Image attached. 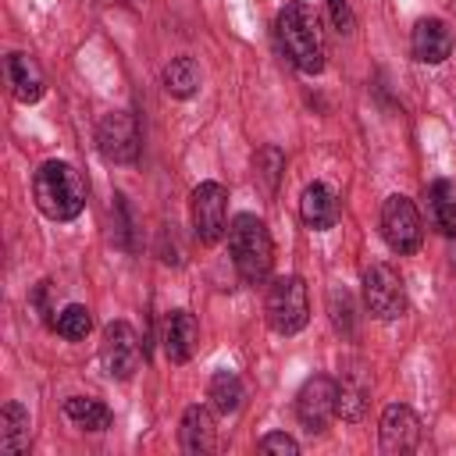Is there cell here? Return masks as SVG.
<instances>
[{"label": "cell", "instance_id": "obj_1", "mask_svg": "<svg viewBox=\"0 0 456 456\" xmlns=\"http://www.w3.org/2000/svg\"><path fill=\"white\" fill-rule=\"evenodd\" d=\"M274 32H278V43H281L285 57L303 75H321L324 71V57H328L324 28H321L317 11L306 0H289L274 18Z\"/></svg>", "mask_w": 456, "mask_h": 456}, {"label": "cell", "instance_id": "obj_2", "mask_svg": "<svg viewBox=\"0 0 456 456\" xmlns=\"http://www.w3.org/2000/svg\"><path fill=\"white\" fill-rule=\"evenodd\" d=\"M32 196L50 221H75L86 210V178L68 160H46L32 178Z\"/></svg>", "mask_w": 456, "mask_h": 456}, {"label": "cell", "instance_id": "obj_3", "mask_svg": "<svg viewBox=\"0 0 456 456\" xmlns=\"http://www.w3.org/2000/svg\"><path fill=\"white\" fill-rule=\"evenodd\" d=\"M228 253L246 285H264L274 264V242L267 224L256 214H235V221L228 224Z\"/></svg>", "mask_w": 456, "mask_h": 456}, {"label": "cell", "instance_id": "obj_4", "mask_svg": "<svg viewBox=\"0 0 456 456\" xmlns=\"http://www.w3.org/2000/svg\"><path fill=\"white\" fill-rule=\"evenodd\" d=\"M264 314H267V324L278 331V335H296L306 328L310 321V299H306V285L299 274H281L267 285V296H264Z\"/></svg>", "mask_w": 456, "mask_h": 456}, {"label": "cell", "instance_id": "obj_5", "mask_svg": "<svg viewBox=\"0 0 456 456\" xmlns=\"http://www.w3.org/2000/svg\"><path fill=\"white\" fill-rule=\"evenodd\" d=\"M381 235H385V242H388L399 256L420 249L424 224H420V214H417V207H413L410 196L392 192V196L381 203Z\"/></svg>", "mask_w": 456, "mask_h": 456}, {"label": "cell", "instance_id": "obj_6", "mask_svg": "<svg viewBox=\"0 0 456 456\" xmlns=\"http://www.w3.org/2000/svg\"><path fill=\"white\" fill-rule=\"evenodd\" d=\"M363 306L378 321H395L406 310V289L392 264H370L363 271Z\"/></svg>", "mask_w": 456, "mask_h": 456}, {"label": "cell", "instance_id": "obj_7", "mask_svg": "<svg viewBox=\"0 0 456 456\" xmlns=\"http://www.w3.org/2000/svg\"><path fill=\"white\" fill-rule=\"evenodd\" d=\"M189 210H192L196 239L203 246L221 242V235L228 232V192H224V185L221 182H200L192 189Z\"/></svg>", "mask_w": 456, "mask_h": 456}, {"label": "cell", "instance_id": "obj_8", "mask_svg": "<svg viewBox=\"0 0 456 456\" xmlns=\"http://www.w3.org/2000/svg\"><path fill=\"white\" fill-rule=\"evenodd\" d=\"M96 146L103 153V160L110 164H132L142 150V135H139V121L128 110H110L100 118L96 125Z\"/></svg>", "mask_w": 456, "mask_h": 456}, {"label": "cell", "instance_id": "obj_9", "mask_svg": "<svg viewBox=\"0 0 456 456\" xmlns=\"http://www.w3.org/2000/svg\"><path fill=\"white\" fill-rule=\"evenodd\" d=\"M296 417L306 431H324L338 417V385L328 374L306 378L296 395Z\"/></svg>", "mask_w": 456, "mask_h": 456}, {"label": "cell", "instance_id": "obj_10", "mask_svg": "<svg viewBox=\"0 0 456 456\" xmlns=\"http://www.w3.org/2000/svg\"><path fill=\"white\" fill-rule=\"evenodd\" d=\"M139 338L132 331L128 321H110L103 328V342H100V363L110 378L118 381H128L135 370H139Z\"/></svg>", "mask_w": 456, "mask_h": 456}, {"label": "cell", "instance_id": "obj_11", "mask_svg": "<svg viewBox=\"0 0 456 456\" xmlns=\"http://www.w3.org/2000/svg\"><path fill=\"white\" fill-rule=\"evenodd\" d=\"M378 435H381V449H385V452L406 456V452H413V449L420 445V417H417L410 406L392 403V406L381 413Z\"/></svg>", "mask_w": 456, "mask_h": 456}, {"label": "cell", "instance_id": "obj_12", "mask_svg": "<svg viewBox=\"0 0 456 456\" xmlns=\"http://www.w3.org/2000/svg\"><path fill=\"white\" fill-rule=\"evenodd\" d=\"M338 214H342V207H338V196H335V189L328 182H310L303 189V196H299V217H303V224L310 232L335 228L338 224Z\"/></svg>", "mask_w": 456, "mask_h": 456}, {"label": "cell", "instance_id": "obj_13", "mask_svg": "<svg viewBox=\"0 0 456 456\" xmlns=\"http://www.w3.org/2000/svg\"><path fill=\"white\" fill-rule=\"evenodd\" d=\"M410 50L420 64H442L452 53V32L442 18H420L410 36Z\"/></svg>", "mask_w": 456, "mask_h": 456}, {"label": "cell", "instance_id": "obj_14", "mask_svg": "<svg viewBox=\"0 0 456 456\" xmlns=\"http://www.w3.org/2000/svg\"><path fill=\"white\" fill-rule=\"evenodd\" d=\"M196 338H200V328H196V317L189 310H171L167 321H164V356L171 363H185L196 349Z\"/></svg>", "mask_w": 456, "mask_h": 456}, {"label": "cell", "instance_id": "obj_15", "mask_svg": "<svg viewBox=\"0 0 456 456\" xmlns=\"http://www.w3.org/2000/svg\"><path fill=\"white\" fill-rule=\"evenodd\" d=\"M335 385H338V417L349 420V424L363 420V413H367V406H370V381H367L363 367L342 370V378H338Z\"/></svg>", "mask_w": 456, "mask_h": 456}, {"label": "cell", "instance_id": "obj_16", "mask_svg": "<svg viewBox=\"0 0 456 456\" xmlns=\"http://www.w3.org/2000/svg\"><path fill=\"white\" fill-rule=\"evenodd\" d=\"M7 78H11V89L21 103H36L43 100L46 93V78H43V68L28 57V53H11L7 57Z\"/></svg>", "mask_w": 456, "mask_h": 456}, {"label": "cell", "instance_id": "obj_17", "mask_svg": "<svg viewBox=\"0 0 456 456\" xmlns=\"http://www.w3.org/2000/svg\"><path fill=\"white\" fill-rule=\"evenodd\" d=\"M178 438H182V449L192 452V456L210 452L214 449V420H210V410L207 406H189L182 413Z\"/></svg>", "mask_w": 456, "mask_h": 456}, {"label": "cell", "instance_id": "obj_18", "mask_svg": "<svg viewBox=\"0 0 456 456\" xmlns=\"http://www.w3.org/2000/svg\"><path fill=\"white\" fill-rule=\"evenodd\" d=\"M25 449H28V410L11 399L0 410V452L18 456Z\"/></svg>", "mask_w": 456, "mask_h": 456}, {"label": "cell", "instance_id": "obj_19", "mask_svg": "<svg viewBox=\"0 0 456 456\" xmlns=\"http://www.w3.org/2000/svg\"><path fill=\"white\" fill-rule=\"evenodd\" d=\"M428 207H431V221L442 235H456V182L438 178L428 189Z\"/></svg>", "mask_w": 456, "mask_h": 456}, {"label": "cell", "instance_id": "obj_20", "mask_svg": "<svg viewBox=\"0 0 456 456\" xmlns=\"http://www.w3.org/2000/svg\"><path fill=\"white\" fill-rule=\"evenodd\" d=\"M64 417H68L75 428H82V431H107V428H110V410H107V403H100V399H93V395H71V399L64 403Z\"/></svg>", "mask_w": 456, "mask_h": 456}, {"label": "cell", "instance_id": "obj_21", "mask_svg": "<svg viewBox=\"0 0 456 456\" xmlns=\"http://www.w3.org/2000/svg\"><path fill=\"white\" fill-rule=\"evenodd\" d=\"M203 82V71L192 57H175L167 68H164V93L175 96V100H189Z\"/></svg>", "mask_w": 456, "mask_h": 456}, {"label": "cell", "instance_id": "obj_22", "mask_svg": "<svg viewBox=\"0 0 456 456\" xmlns=\"http://www.w3.org/2000/svg\"><path fill=\"white\" fill-rule=\"evenodd\" d=\"M242 395H246V388H242L235 370H217L210 378V385H207V399H210V406L217 413H235L242 406Z\"/></svg>", "mask_w": 456, "mask_h": 456}, {"label": "cell", "instance_id": "obj_23", "mask_svg": "<svg viewBox=\"0 0 456 456\" xmlns=\"http://www.w3.org/2000/svg\"><path fill=\"white\" fill-rule=\"evenodd\" d=\"M53 331H57L61 338H68V342H82V338L93 331V314H89V306L68 303V306L53 317Z\"/></svg>", "mask_w": 456, "mask_h": 456}, {"label": "cell", "instance_id": "obj_24", "mask_svg": "<svg viewBox=\"0 0 456 456\" xmlns=\"http://www.w3.org/2000/svg\"><path fill=\"white\" fill-rule=\"evenodd\" d=\"M256 449L260 452H278V456H296L299 452V442L292 435H285V431H271V435H264L256 442Z\"/></svg>", "mask_w": 456, "mask_h": 456}, {"label": "cell", "instance_id": "obj_25", "mask_svg": "<svg viewBox=\"0 0 456 456\" xmlns=\"http://www.w3.org/2000/svg\"><path fill=\"white\" fill-rule=\"evenodd\" d=\"M331 321H335V328L338 331H353V303H349V292L342 289H335L331 292Z\"/></svg>", "mask_w": 456, "mask_h": 456}, {"label": "cell", "instance_id": "obj_26", "mask_svg": "<svg viewBox=\"0 0 456 456\" xmlns=\"http://www.w3.org/2000/svg\"><path fill=\"white\" fill-rule=\"evenodd\" d=\"M285 160H281V153L274 150V146H267V150H260V157H256V175L267 182V189H274V182H278V167H281Z\"/></svg>", "mask_w": 456, "mask_h": 456}, {"label": "cell", "instance_id": "obj_27", "mask_svg": "<svg viewBox=\"0 0 456 456\" xmlns=\"http://www.w3.org/2000/svg\"><path fill=\"white\" fill-rule=\"evenodd\" d=\"M328 4H331V14H335L338 32H353V11H349V4L346 0H328Z\"/></svg>", "mask_w": 456, "mask_h": 456}]
</instances>
